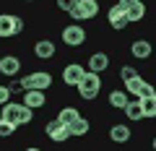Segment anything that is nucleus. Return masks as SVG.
I'll return each instance as SVG.
<instances>
[{"label": "nucleus", "mask_w": 156, "mask_h": 151, "mask_svg": "<svg viewBox=\"0 0 156 151\" xmlns=\"http://www.w3.org/2000/svg\"><path fill=\"white\" fill-rule=\"evenodd\" d=\"M0 117L11 120V123H16L18 128H21V125H29L34 120V110L26 107L23 102H11L8 99L5 104H0Z\"/></svg>", "instance_id": "1"}, {"label": "nucleus", "mask_w": 156, "mask_h": 151, "mask_svg": "<svg viewBox=\"0 0 156 151\" xmlns=\"http://www.w3.org/2000/svg\"><path fill=\"white\" fill-rule=\"evenodd\" d=\"M76 89H78V96L83 102H94L96 96H99V91H101V73L86 70L83 76H81V81L76 84Z\"/></svg>", "instance_id": "2"}, {"label": "nucleus", "mask_w": 156, "mask_h": 151, "mask_svg": "<svg viewBox=\"0 0 156 151\" xmlns=\"http://www.w3.org/2000/svg\"><path fill=\"white\" fill-rule=\"evenodd\" d=\"M21 84H23V91H26V89H42V91H47L55 81H52V73H47V70H34V73H26V76H23Z\"/></svg>", "instance_id": "3"}, {"label": "nucleus", "mask_w": 156, "mask_h": 151, "mask_svg": "<svg viewBox=\"0 0 156 151\" xmlns=\"http://www.w3.org/2000/svg\"><path fill=\"white\" fill-rule=\"evenodd\" d=\"M60 39L65 42L68 47H81V45H86V29L81 26V23H70V26L62 29Z\"/></svg>", "instance_id": "4"}, {"label": "nucleus", "mask_w": 156, "mask_h": 151, "mask_svg": "<svg viewBox=\"0 0 156 151\" xmlns=\"http://www.w3.org/2000/svg\"><path fill=\"white\" fill-rule=\"evenodd\" d=\"M44 133H47V138L50 141H55V143H65L68 138H70V130H68V125L65 123H60V120H50V123L44 125Z\"/></svg>", "instance_id": "5"}, {"label": "nucleus", "mask_w": 156, "mask_h": 151, "mask_svg": "<svg viewBox=\"0 0 156 151\" xmlns=\"http://www.w3.org/2000/svg\"><path fill=\"white\" fill-rule=\"evenodd\" d=\"M57 55V47L52 39H37L34 42V57L37 60H52Z\"/></svg>", "instance_id": "6"}, {"label": "nucleus", "mask_w": 156, "mask_h": 151, "mask_svg": "<svg viewBox=\"0 0 156 151\" xmlns=\"http://www.w3.org/2000/svg\"><path fill=\"white\" fill-rule=\"evenodd\" d=\"M83 73H86V68L81 65V63H68V65L62 68V84L65 86H76Z\"/></svg>", "instance_id": "7"}, {"label": "nucleus", "mask_w": 156, "mask_h": 151, "mask_svg": "<svg viewBox=\"0 0 156 151\" xmlns=\"http://www.w3.org/2000/svg\"><path fill=\"white\" fill-rule=\"evenodd\" d=\"M21 57L18 55H3L0 57V73L3 76H8V78H13V76H18V70H21Z\"/></svg>", "instance_id": "8"}, {"label": "nucleus", "mask_w": 156, "mask_h": 151, "mask_svg": "<svg viewBox=\"0 0 156 151\" xmlns=\"http://www.w3.org/2000/svg\"><path fill=\"white\" fill-rule=\"evenodd\" d=\"M23 104L31 107V110H42V107L47 104V96L42 89H26L23 91Z\"/></svg>", "instance_id": "9"}, {"label": "nucleus", "mask_w": 156, "mask_h": 151, "mask_svg": "<svg viewBox=\"0 0 156 151\" xmlns=\"http://www.w3.org/2000/svg\"><path fill=\"white\" fill-rule=\"evenodd\" d=\"M151 52H154V47H151L148 39H138V37H135L133 45H130V55H133L135 60H148Z\"/></svg>", "instance_id": "10"}, {"label": "nucleus", "mask_w": 156, "mask_h": 151, "mask_svg": "<svg viewBox=\"0 0 156 151\" xmlns=\"http://www.w3.org/2000/svg\"><path fill=\"white\" fill-rule=\"evenodd\" d=\"M107 21H109V26H112V29L122 31V29L128 26V16H125V8L112 5V8H109V13H107Z\"/></svg>", "instance_id": "11"}, {"label": "nucleus", "mask_w": 156, "mask_h": 151, "mask_svg": "<svg viewBox=\"0 0 156 151\" xmlns=\"http://www.w3.org/2000/svg\"><path fill=\"white\" fill-rule=\"evenodd\" d=\"M122 112H125V117L130 120V123H140V120H146L143 117V110H140V99L135 96V99H128V104L122 107Z\"/></svg>", "instance_id": "12"}, {"label": "nucleus", "mask_w": 156, "mask_h": 151, "mask_svg": "<svg viewBox=\"0 0 156 151\" xmlns=\"http://www.w3.org/2000/svg\"><path fill=\"white\" fill-rule=\"evenodd\" d=\"M107 68H109V55H107V52H94V55L89 57V65H86V70L104 73Z\"/></svg>", "instance_id": "13"}, {"label": "nucleus", "mask_w": 156, "mask_h": 151, "mask_svg": "<svg viewBox=\"0 0 156 151\" xmlns=\"http://www.w3.org/2000/svg\"><path fill=\"white\" fill-rule=\"evenodd\" d=\"M125 16H128V23H138L146 18V3L143 0H135L133 5L125 8Z\"/></svg>", "instance_id": "14"}, {"label": "nucleus", "mask_w": 156, "mask_h": 151, "mask_svg": "<svg viewBox=\"0 0 156 151\" xmlns=\"http://www.w3.org/2000/svg\"><path fill=\"white\" fill-rule=\"evenodd\" d=\"M76 8L81 11L83 21H89V18H96L99 13V0H76Z\"/></svg>", "instance_id": "15"}, {"label": "nucleus", "mask_w": 156, "mask_h": 151, "mask_svg": "<svg viewBox=\"0 0 156 151\" xmlns=\"http://www.w3.org/2000/svg\"><path fill=\"white\" fill-rule=\"evenodd\" d=\"M130 128L128 125H122V123H117V125H112L109 128V138H112V143H128L130 141Z\"/></svg>", "instance_id": "16"}, {"label": "nucleus", "mask_w": 156, "mask_h": 151, "mask_svg": "<svg viewBox=\"0 0 156 151\" xmlns=\"http://www.w3.org/2000/svg\"><path fill=\"white\" fill-rule=\"evenodd\" d=\"M13 16L16 13H0V39L16 37V31H13Z\"/></svg>", "instance_id": "17"}, {"label": "nucleus", "mask_w": 156, "mask_h": 151, "mask_svg": "<svg viewBox=\"0 0 156 151\" xmlns=\"http://www.w3.org/2000/svg\"><path fill=\"white\" fill-rule=\"evenodd\" d=\"M68 130H70V135H86V133L91 130V123L83 117V115H78V117L68 125Z\"/></svg>", "instance_id": "18"}, {"label": "nucleus", "mask_w": 156, "mask_h": 151, "mask_svg": "<svg viewBox=\"0 0 156 151\" xmlns=\"http://www.w3.org/2000/svg\"><path fill=\"white\" fill-rule=\"evenodd\" d=\"M128 91L125 89H115V91H109V107H115V110H122L125 104H128Z\"/></svg>", "instance_id": "19"}, {"label": "nucleus", "mask_w": 156, "mask_h": 151, "mask_svg": "<svg viewBox=\"0 0 156 151\" xmlns=\"http://www.w3.org/2000/svg\"><path fill=\"white\" fill-rule=\"evenodd\" d=\"M140 110H143V117L154 120V117H156V96H148V99H140Z\"/></svg>", "instance_id": "20"}, {"label": "nucleus", "mask_w": 156, "mask_h": 151, "mask_svg": "<svg viewBox=\"0 0 156 151\" xmlns=\"http://www.w3.org/2000/svg\"><path fill=\"white\" fill-rule=\"evenodd\" d=\"M78 115H81V112H78L76 107H62V110L57 112V120H60V123H65V125H70Z\"/></svg>", "instance_id": "21"}, {"label": "nucleus", "mask_w": 156, "mask_h": 151, "mask_svg": "<svg viewBox=\"0 0 156 151\" xmlns=\"http://www.w3.org/2000/svg\"><path fill=\"white\" fill-rule=\"evenodd\" d=\"M16 130H18L16 123H11V120H5V117H0V138H11Z\"/></svg>", "instance_id": "22"}, {"label": "nucleus", "mask_w": 156, "mask_h": 151, "mask_svg": "<svg viewBox=\"0 0 156 151\" xmlns=\"http://www.w3.org/2000/svg\"><path fill=\"white\" fill-rule=\"evenodd\" d=\"M140 84H143V78H140V73H138V76H133V78L125 81V91H128V94H133V96H138Z\"/></svg>", "instance_id": "23"}, {"label": "nucleus", "mask_w": 156, "mask_h": 151, "mask_svg": "<svg viewBox=\"0 0 156 151\" xmlns=\"http://www.w3.org/2000/svg\"><path fill=\"white\" fill-rule=\"evenodd\" d=\"M148 96H156V91H154V86H151L148 81H143L140 89H138V99H148Z\"/></svg>", "instance_id": "24"}, {"label": "nucleus", "mask_w": 156, "mask_h": 151, "mask_svg": "<svg viewBox=\"0 0 156 151\" xmlns=\"http://www.w3.org/2000/svg\"><path fill=\"white\" fill-rule=\"evenodd\" d=\"M8 91H11V96H13V94H23V84H21V78H16V76H13V81L8 84Z\"/></svg>", "instance_id": "25"}, {"label": "nucleus", "mask_w": 156, "mask_h": 151, "mask_svg": "<svg viewBox=\"0 0 156 151\" xmlns=\"http://www.w3.org/2000/svg\"><path fill=\"white\" fill-rule=\"evenodd\" d=\"M133 76H138V70H135L133 65H122V68H120V78H122V81L133 78Z\"/></svg>", "instance_id": "26"}, {"label": "nucleus", "mask_w": 156, "mask_h": 151, "mask_svg": "<svg viewBox=\"0 0 156 151\" xmlns=\"http://www.w3.org/2000/svg\"><path fill=\"white\" fill-rule=\"evenodd\" d=\"M13 31H16V37L23 31V18L21 16H13Z\"/></svg>", "instance_id": "27"}, {"label": "nucleus", "mask_w": 156, "mask_h": 151, "mask_svg": "<svg viewBox=\"0 0 156 151\" xmlns=\"http://www.w3.org/2000/svg\"><path fill=\"white\" fill-rule=\"evenodd\" d=\"M8 99H11V91H8L5 84H0V104H5Z\"/></svg>", "instance_id": "28"}, {"label": "nucleus", "mask_w": 156, "mask_h": 151, "mask_svg": "<svg viewBox=\"0 0 156 151\" xmlns=\"http://www.w3.org/2000/svg\"><path fill=\"white\" fill-rule=\"evenodd\" d=\"M73 5H76V0H57V8H60V11H65V13L70 11Z\"/></svg>", "instance_id": "29"}, {"label": "nucleus", "mask_w": 156, "mask_h": 151, "mask_svg": "<svg viewBox=\"0 0 156 151\" xmlns=\"http://www.w3.org/2000/svg\"><path fill=\"white\" fill-rule=\"evenodd\" d=\"M133 3H135V0H117V5H120V8H128V5H133Z\"/></svg>", "instance_id": "30"}, {"label": "nucleus", "mask_w": 156, "mask_h": 151, "mask_svg": "<svg viewBox=\"0 0 156 151\" xmlns=\"http://www.w3.org/2000/svg\"><path fill=\"white\" fill-rule=\"evenodd\" d=\"M23 3H37V0H23Z\"/></svg>", "instance_id": "31"}]
</instances>
